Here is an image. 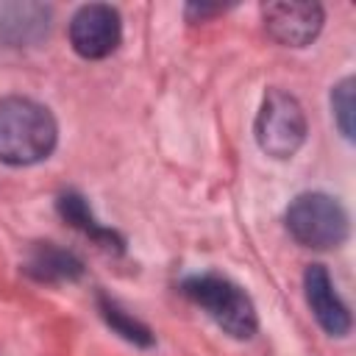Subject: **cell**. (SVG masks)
Returning <instances> with one entry per match:
<instances>
[{
	"mask_svg": "<svg viewBox=\"0 0 356 356\" xmlns=\"http://www.w3.org/2000/svg\"><path fill=\"white\" fill-rule=\"evenodd\" d=\"M58 142V125L47 106L31 97L0 100V161L31 167L44 161Z\"/></svg>",
	"mask_w": 356,
	"mask_h": 356,
	"instance_id": "6da1fadb",
	"label": "cell"
},
{
	"mask_svg": "<svg viewBox=\"0 0 356 356\" xmlns=\"http://www.w3.org/2000/svg\"><path fill=\"white\" fill-rule=\"evenodd\" d=\"M181 292L200 306L228 337L250 339L259 328L256 306L250 295L231 278L220 273H195L181 281Z\"/></svg>",
	"mask_w": 356,
	"mask_h": 356,
	"instance_id": "7a4b0ae2",
	"label": "cell"
},
{
	"mask_svg": "<svg viewBox=\"0 0 356 356\" xmlns=\"http://www.w3.org/2000/svg\"><path fill=\"white\" fill-rule=\"evenodd\" d=\"M289 236L312 250H331L348 239L350 220L345 206L325 192H300L284 214Z\"/></svg>",
	"mask_w": 356,
	"mask_h": 356,
	"instance_id": "3957f363",
	"label": "cell"
},
{
	"mask_svg": "<svg viewBox=\"0 0 356 356\" xmlns=\"http://www.w3.org/2000/svg\"><path fill=\"white\" fill-rule=\"evenodd\" d=\"M261 153L270 159H292L309 134L303 106L284 89H267L253 125Z\"/></svg>",
	"mask_w": 356,
	"mask_h": 356,
	"instance_id": "277c9868",
	"label": "cell"
},
{
	"mask_svg": "<svg viewBox=\"0 0 356 356\" xmlns=\"http://www.w3.org/2000/svg\"><path fill=\"white\" fill-rule=\"evenodd\" d=\"M70 44L81 58L97 61L111 56L122 39V17L108 3H86L70 17Z\"/></svg>",
	"mask_w": 356,
	"mask_h": 356,
	"instance_id": "5b68a950",
	"label": "cell"
},
{
	"mask_svg": "<svg viewBox=\"0 0 356 356\" xmlns=\"http://www.w3.org/2000/svg\"><path fill=\"white\" fill-rule=\"evenodd\" d=\"M267 33L284 47H306L312 44L325 22V11L320 3L309 0H278L261 8Z\"/></svg>",
	"mask_w": 356,
	"mask_h": 356,
	"instance_id": "8992f818",
	"label": "cell"
},
{
	"mask_svg": "<svg viewBox=\"0 0 356 356\" xmlns=\"http://www.w3.org/2000/svg\"><path fill=\"white\" fill-rule=\"evenodd\" d=\"M303 292L306 303L317 320V325L328 337H348L350 334V312L339 298L328 270L323 264H309L303 273Z\"/></svg>",
	"mask_w": 356,
	"mask_h": 356,
	"instance_id": "52a82bcc",
	"label": "cell"
},
{
	"mask_svg": "<svg viewBox=\"0 0 356 356\" xmlns=\"http://www.w3.org/2000/svg\"><path fill=\"white\" fill-rule=\"evenodd\" d=\"M50 6L44 3H0V44L33 47L50 33Z\"/></svg>",
	"mask_w": 356,
	"mask_h": 356,
	"instance_id": "ba28073f",
	"label": "cell"
},
{
	"mask_svg": "<svg viewBox=\"0 0 356 356\" xmlns=\"http://www.w3.org/2000/svg\"><path fill=\"white\" fill-rule=\"evenodd\" d=\"M22 273L39 284H70L83 275V261L56 242H36L22 261Z\"/></svg>",
	"mask_w": 356,
	"mask_h": 356,
	"instance_id": "9c48e42d",
	"label": "cell"
},
{
	"mask_svg": "<svg viewBox=\"0 0 356 356\" xmlns=\"http://www.w3.org/2000/svg\"><path fill=\"white\" fill-rule=\"evenodd\" d=\"M56 211H58V217H61L67 225H72L75 231H81L83 236H89L95 245H100V248H106V250H114V253H122V250H125V239H122L114 228L103 225V222L95 217L89 200H86L81 192H75V189L61 192V195L56 197Z\"/></svg>",
	"mask_w": 356,
	"mask_h": 356,
	"instance_id": "30bf717a",
	"label": "cell"
},
{
	"mask_svg": "<svg viewBox=\"0 0 356 356\" xmlns=\"http://www.w3.org/2000/svg\"><path fill=\"white\" fill-rule=\"evenodd\" d=\"M97 309H100V317L106 320V325H108L114 334H120L125 342H131V345H136V348H153V342H156L153 331H150L139 317H134L131 312H125L111 295L97 292Z\"/></svg>",
	"mask_w": 356,
	"mask_h": 356,
	"instance_id": "8fae6325",
	"label": "cell"
},
{
	"mask_svg": "<svg viewBox=\"0 0 356 356\" xmlns=\"http://www.w3.org/2000/svg\"><path fill=\"white\" fill-rule=\"evenodd\" d=\"M353 89H356V81L348 75L342 78L334 89H331V111H334V122L339 128V134L350 142L353 139Z\"/></svg>",
	"mask_w": 356,
	"mask_h": 356,
	"instance_id": "7c38bea8",
	"label": "cell"
}]
</instances>
